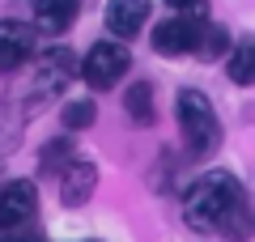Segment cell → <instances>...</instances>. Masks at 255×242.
I'll use <instances>...</instances> for the list:
<instances>
[{
	"mask_svg": "<svg viewBox=\"0 0 255 242\" xmlns=\"http://www.w3.org/2000/svg\"><path fill=\"white\" fill-rule=\"evenodd\" d=\"M183 217L196 234H221V238H247L251 217H247V191L234 174H204L187 187Z\"/></svg>",
	"mask_w": 255,
	"mask_h": 242,
	"instance_id": "6da1fadb",
	"label": "cell"
},
{
	"mask_svg": "<svg viewBox=\"0 0 255 242\" xmlns=\"http://www.w3.org/2000/svg\"><path fill=\"white\" fill-rule=\"evenodd\" d=\"M174 111H179V127H183V140H187V153L191 157H209L221 144V123H217L213 102L200 90H179Z\"/></svg>",
	"mask_w": 255,
	"mask_h": 242,
	"instance_id": "7a4b0ae2",
	"label": "cell"
},
{
	"mask_svg": "<svg viewBox=\"0 0 255 242\" xmlns=\"http://www.w3.org/2000/svg\"><path fill=\"white\" fill-rule=\"evenodd\" d=\"M132 68V55H128L124 43H94L81 60V77L90 81L94 90H111L119 85V77Z\"/></svg>",
	"mask_w": 255,
	"mask_h": 242,
	"instance_id": "3957f363",
	"label": "cell"
},
{
	"mask_svg": "<svg viewBox=\"0 0 255 242\" xmlns=\"http://www.w3.org/2000/svg\"><path fill=\"white\" fill-rule=\"evenodd\" d=\"M34 208H38V191H34V183H26V179L4 183V187H0V230H4V234L26 230L30 217H34Z\"/></svg>",
	"mask_w": 255,
	"mask_h": 242,
	"instance_id": "277c9868",
	"label": "cell"
},
{
	"mask_svg": "<svg viewBox=\"0 0 255 242\" xmlns=\"http://www.w3.org/2000/svg\"><path fill=\"white\" fill-rule=\"evenodd\" d=\"M200 21L204 17H166L153 26V51L162 55H187L196 51V38H200Z\"/></svg>",
	"mask_w": 255,
	"mask_h": 242,
	"instance_id": "5b68a950",
	"label": "cell"
},
{
	"mask_svg": "<svg viewBox=\"0 0 255 242\" xmlns=\"http://www.w3.org/2000/svg\"><path fill=\"white\" fill-rule=\"evenodd\" d=\"M34 55V30L26 21H0V72H17Z\"/></svg>",
	"mask_w": 255,
	"mask_h": 242,
	"instance_id": "8992f818",
	"label": "cell"
},
{
	"mask_svg": "<svg viewBox=\"0 0 255 242\" xmlns=\"http://www.w3.org/2000/svg\"><path fill=\"white\" fill-rule=\"evenodd\" d=\"M94 187H98V166H94V161L73 157V161L60 170V200H64L68 208H81L85 200L94 196Z\"/></svg>",
	"mask_w": 255,
	"mask_h": 242,
	"instance_id": "52a82bcc",
	"label": "cell"
},
{
	"mask_svg": "<svg viewBox=\"0 0 255 242\" xmlns=\"http://www.w3.org/2000/svg\"><path fill=\"white\" fill-rule=\"evenodd\" d=\"M145 21H149V0H107V30L119 43L140 34Z\"/></svg>",
	"mask_w": 255,
	"mask_h": 242,
	"instance_id": "ba28073f",
	"label": "cell"
},
{
	"mask_svg": "<svg viewBox=\"0 0 255 242\" xmlns=\"http://www.w3.org/2000/svg\"><path fill=\"white\" fill-rule=\"evenodd\" d=\"M77 9H81V0H38L34 26L43 30V34H64V30L73 26Z\"/></svg>",
	"mask_w": 255,
	"mask_h": 242,
	"instance_id": "9c48e42d",
	"label": "cell"
},
{
	"mask_svg": "<svg viewBox=\"0 0 255 242\" xmlns=\"http://www.w3.org/2000/svg\"><path fill=\"white\" fill-rule=\"evenodd\" d=\"M124 107H128V115H132V123H136V127H149V123L157 119V111H153V85H149V81L128 85Z\"/></svg>",
	"mask_w": 255,
	"mask_h": 242,
	"instance_id": "30bf717a",
	"label": "cell"
},
{
	"mask_svg": "<svg viewBox=\"0 0 255 242\" xmlns=\"http://www.w3.org/2000/svg\"><path fill=\"white\" fill-rule=\"evenodd\" d=\"M230 51V30L217 21H200V38H196V55L200 60H221Z\"/></svg>",
	"mask_w": 255,
	"mask_h": 242,
	"instance_id": "8fae6325",
	"label": "cell"
},
{
	"mask_svg": "<svg viewBox=\"0 0 255 242\" xmlns=\"http://www.w3.org/2000/svg\"><path fill=\"white\" fill-rule=\"evenodd\" d=\"M230 77H234L238 85H251L255 81V43L251 38H243V43L234 47V55H230Z\"/></svg>",
	"mask_w": 255,
	"mask_h": 242,
	"instance_id": "7c38bea8",
	"label": "cell"
},
{
	"mask_svg": "<svg viewBox=\"0 0 255 242\" xmlns=\"http://www.w3.org/2000/svg\"><path fill=\"white\" fill-rule=\"evenodd\" d=\"M60 119H64V127H68V132H81V127H90L94 119H98V107H94L90 98H77V102H64V111H60Z\"/></svg>",
	"mask_w": 255,
	"mask_h": 242,
	"instance_id": "4fadbf2b",
	"label": "cell"
},
{
	"mask_svg": "<svg viewBox=\"0 0 255 242\" xmlns=\"http://www.w3.org/2000/svg\"><path fill=\"white\" fill-rule=\"evenodd\" d=\"M68 161H73V144H68V140H55V144H47V149H43V170L47 174L64 170Z\"/></svg>",
	"mask_w": 255,
	"mask_h": 242,
	"instance_id": "5bb4252c",
	"label": "cell"
},
{
	"mask_svg": "<svg viewBox=\"0 0 255 242\" xmlns=\"http://www.w3.org/2000/svg\"><path fill=\"white\" fill-rule=\"evenodd\" d=\"M166 4L179 9L183 17H204V4H209V0H166Z\"/></svg>",
	"mask_w": 255,
	"mask_h": 242,
	"instance_id": "9a60e30c",
	"label": "cell"
},
{
	"mask_svg": "<svg viewBox=\"0 0 255 242\" xmlns=\"http://www.w3.org/2000/svg\"><path fill=\"white\" fill-rule=\"evenodd\" d=\"M0 242H43L38 234H26V230H13L9 238H0Z\"/></svg>",
	"mask_w": 255,
	"mask_h": 242,
	"instance_id": "2e32d148",
	"label": "cell"
}]
</instances>
